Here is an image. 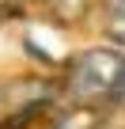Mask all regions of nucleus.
Masks as SVG:
<instances>
[{
  "mask_svg": "<svg viewBox=\"0 0 125 129\" xmlns=\"http://www.w3.org/2000/svg\"><path fill=\"white\" fill-rule=\"evenodd\" d=\"M121 76H125V57L117 49H84L65 69V91L84 110L106 106L117 99Z\"/></svg>",
  "mask_w": 125,
  "mask_h": 129,
  "instance_id": "f257e3e1",
  "label": "nucleus"
},
{
  "mask_svg": "<svg viewBox=\"0 0 125 129\" xmlns=\"http://www.w3.org/2000/svg\"><path fill=\"white\" fill-rule=\"evenodd\" d=\"M102 34L125 49V0H102Z\"/></svg>",
  "mask_w": 125,
  "mask_h": 129,
  "instance_id": "f03ea898",
  "label": "nucleus"
},
{
  "mask_svg": "<svg viewBox=\"0 0 125 129\" xmlns=\"http://www.w3.org/2000/svg\"><path fill=\"white\" fill-rule=\"evenodd\" d=\"M61 23H80L87 15V0H46Z\"/></svg>",
  "mask_w": 125,
  "mask_h": 129,
  "instance_id": "7ed1b4c3",
  "label": "nucleus"
},
{
  "mask_svg": "<svg viewBox=\"0 0 125 129\" xmlns=\"http://www.w3.org/2000/svg\"><path fill=\"white\" fill-rule=\"evenodd\" d=\"M91 110H72V114H61L49 129H91Z\"/></svg>",
  "mask_w": 125,
  "mask_h": 129,
  "instance_id": "20e7f679",
  "label": "nucleus"
},
{
  "mask_svg": "<svg viewBox=\"0 0 125 129\" xmlns=\"http://www.w3.org/2000/svg\"><path fill=\"white\" fill-rule=\"evenodd\" d=\"M4 118H8V95L0 91V125H4Z\"/></svg>",
  "mask_w": 125,
  "mask_h": 129,
  "instance_id": "39448f33",
  "label": "nucleus"
},
{
  "mask_svg": "<svg viewBox=\"0 0 125 129\" xmlns=\"http://www.w3.org/2000/svg\"><path fill=\"white\" fill-rule=\"evenodd\" d=\"M117 106H125V76H121V87H117V99H114Z\"/></svg>",
  "mask_w": 125,
  "mask_h": 129,
  "instance_id": "423d86ee",
  "label": "nucleus"
},
{
  "mask_svg": "<svg viewBox=\"0 0 125 129\" xmlns=\"http://www.w3.org/2000/svg\"><path fill=\"white\" fill-rule=\"evenodd\" d=\"M0 23H4V8H0Z\"/></svg>",
  "mask_w": 125,
  "mask_h": 129,
  "instance_id": "0eeeda50",
  "label": "nucleus"
}]
</instances>
